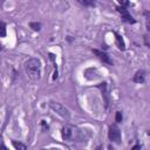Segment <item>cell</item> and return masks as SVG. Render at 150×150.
<instances>
[{
	"mask_svg": "<svg viewBox=\"0 0 150 150\" xmlns=\"http://www.w3.org/2000/svg\"><path fill=\"white\" fill-rule=\"evenodd\" d=\"M25 71L33 80L40 79V74H41V62H40V60L36 59V57H32L28 61H26Z\"/></svg>",
	"mask_w": 150,
	"mask_h": 150,
	"instance_id": "obj_1",
	"label": "cell"
},
{
	"mask_svg": "<svg viewBox=\"0 0 150 150\" xmlns=\"http://www.w3.org/2000/svg\"><path fill=\"white\" fill-rule=\"evenodd\" d=\"M49 107H50V109H52L53 111H55V112H56L57 115H60L62 118H64V120H67V121L70 118V112H69V110H68L64 105H62L61 103L50 101V102H49Z\"/></svg>",
	"mask_w": 150,
	"mask_h": 150,
	"instance_id": "obj_2",
	"label": "cell"
},
{
	"mask_svg": "<svg viewBox=\"0 0 150 150\" xmlns=\"http://www.w3.org/2000/svg\"><path fill=\"white\" fill-rule=\"evenodd\" d=\"M108 137H109V139L111 142H116V143L121 142V131H120V128L116 124H111L109 127Z\"/></svg>",
	"mask_w": 150,
	"mask_h": 150,
	"instance_id": "obj_3",
	"label": "cell"
},
{
	"mask_svg": "<svg viewBox=\"0 0 150 150\" xmlns=\"http://www.w3.org/2000/svg\"><path fill=\"white\" fill-rule=\"evenodd\" d=\"M117 11H118V13L122 15V19H123V21H125V22H129V23H135V20H134V18L129 14V12H128V9L125 8V7H123V6H120V7H117Z\"/></svg>",
	"mask_w": 150,
	"mask_h": 150,
	"instance_id": "obj_4",
	"label": "cell"
},
{
	"mask_svg": "<svg viewBox=\"0 0 150 150\" xmlns=\"http://www.w3.org/2000/svg\"><path fill=\"white\" fill-rule=\"evenodd\" d=\"M91 52H93L101 61H103V62H105V63H108V64L111 63V60H110V57L108 56L107 53H104V52H102V50H98V49H91Z\"/></svg>",
	"mask_w": 150,
	"mask_h": 150,
	"instance_id": "obj_5",
	"label": "cell"
},
{
	"mask_svg": "<svg viewBox=\"0 0 150 150\" xmlns=\"http://www.w3.org/2000/svg\"><path fill=\"white\" fill-rule=\"evenodd\" d=\"M134 82H136V83H143L144 82V71H142V70H138L135 75H134Z\"/></svg>",
	"mask_w": 150,
	"mask_h": 150,
	"instance_id": "obj_6",
	"label": "cell"
},
{
	"mask_svg": "<svg viewBox=\"0 0 150 150\" xmlns=\"http://www.w3.org/2000/svg\"><path fill=\"white\" fill-rule=\"evenodd\" d=\"M61 135H62V138L63 139H69L70 136H71V129L68 125L63 127L62 130H61Z\"/></svg>",
	"mask_w": 150,
	"mask_h": 150,
	"instance_id": "obj_7",
	"label": "cell"
},
{
	"mask_svg": "<svg viewBox=\"0 0 150 150\" xmlns=\"http://www.w3.org/2000/svg\"><path fill=\"white\" fill-rule=\"evenodd\" d=\"M98 88H100L101 91H102V95H103V97H104V103H105V107H107V105H108V96H107V84H105V82L100 83V84H98Z\"/></svg>",
	"mask_w": 150,
	"mask_h": 150,
	"instance_id": "obj_8",
	"label": "cell"
},
{
	"mask_svg": "<svg viewBox=\"0 0 150 150\" xmlns=\"http://www.w3.org/2000/svg\"><path fill=\"white\" fill-rule=\"evenodd\" d=\"M115 36H116V45H117L118 49L124 50V49H125V45H124V41H123L122 36H120L118 34H115Z\"/></svg>",
	"mask_w": 150,
	"mask_h": 150,
	"instance_id": "obj_9",
	"label": "cell"
},
{
	"mask_svg": "<svg viewBox=\"0 0 150 150\" xmlns=\"http://www.w3.org/2000/svg\"><path fill=\"white\" fill-rule=\"evenodd\" d=\"M81 5H83V6H86V7H94L95 5H96V2H95V0H77Z\"/></svg>",
	"mask_w": 150,
	"mask_h": 150,
	"instance_id": "obj_10",
	"label": "cell"
},
{
	"mask_svg": "<svg viewBox=\"0 0 150 150\" xmlns=\"http://www.w3.org/2000/svg\"><path fill=\"white\" fill-rule=\"evenodd\" d=\"M12 144H13V146H14L16 150H26V149H27V146H26L25 144H22V143H20V142H16V141H13Z\"/></svg>",
	"mask_w": 150,
	"mask_h": 150,
	"instance_id": "obj_11",
	"label": "cell"
},
{
	"mask_svg": "<svg viewBox=\"0 0 150 150\" xmlns=\"http://www.w3.org/2000/svg\"><path fill=\"white\" fill-rule=\"evenodd\" d=\"M144 18H145V26H146V29L150 32V11H145V12H144Z\"/></svg>",
	"mask_w": 150,
	"mask_h": 150,
	"instance_id": "obj_12",
	"label": "cell"
},
{
	"mask_svg": "<svg viewBox=\"0 0 150 150\" xmlns=\"http://www.w3.org/2000/svg\"><path fill=\"white\" fill-rule=\"evenodd\" d=\"M29 27L33 29V30H40L41 29V23L40 22H30L29 23Z\"/></svg>",
	"mask_w": 150,
	"mask_h": 150,
	"instance_id": "obj_13",
	"label": "cell"
},
{
	"mask_svg": "<svg viewBox=\"0 0 150 150\" xmlns=\"http://www.w3.org/2000/svg\"><path fill=\"white\" fill-rule=\"evenodd\" d=\"M0 29H1V38H5L6 36V25H5V22L0 23Z\"/></svg>",
	"mask_w": 150,
	"mask_h": 150,
	"instance_id": "obj_14",
	"label": "cell"
},
{
	"mask_svg": "<svg viewBox=\"0 0 150 150\" xmlns=\"http://www.w3.org/2000/svg\"><path fill=\"white\" fill-rule=\"evenodd\" d=\"M122 118H123L122 112H121V111H117V112H116V122H117V123L122 122Z\"/></svg>",
	"mask_w": 150,
	"mask_h": 150,
	"instance_id": "obj_15",
	"label": "cell"
},
{
	"mask_svg": "<svg viewBox=\"0 0 150 150\" xmlns=\"http://www.w3.org/2000/svg\"><path fill=\"white\" fill-rule=\"evenodd\" d=\"M117 2L120 4V6H123V7H127L129 5V0H117Z\"/></svg>",
	"mask_w": 150,
	"mask_h": 150,
	"instance_id": "obj_16",
	"label": "cell"
},
{
	"mask_svg": "<svg viewBox=\"0 0 150 150\" xmlns=\"http://www.w3.org/2000/svg\"><path fill=\"white\" fill-rule=\"evenodd\" d=\"M138 148H141V146H139V145H135L132 149H138Z\"/></svg>",
	"mask_w": 150,
	"mask_h": 150,
	"instance_id": "obj_17",
	"label": "cell"
}]
</instances>
